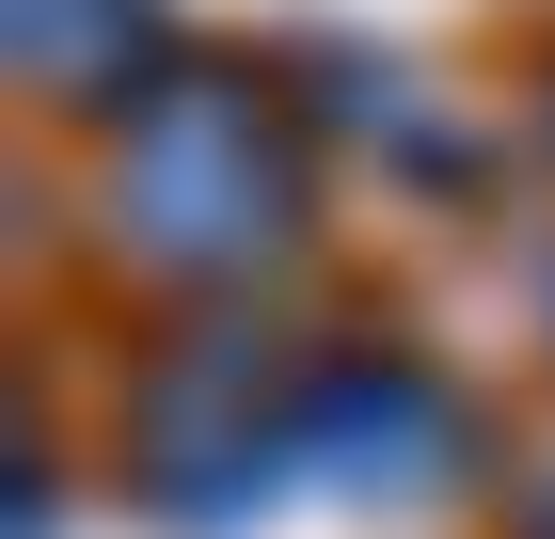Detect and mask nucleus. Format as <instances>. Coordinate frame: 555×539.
I'll return each instance as SVG.
<instances>
[{"instance_id":"1","label":"nucleus","mask_w":555,"mask_h":539,"mask_svg":"<svg viewBox=\"0 0 555 539\" xmlns=\"http://www.w3.org/2000/svg\"><path fill=\"white\" fill-rule=\"evenodd\" d=\"M286 191H301V143H286V112H270L255 64L159 80V112H128V143H112V207H128V239L175 254V270L255 254L270 222H286Z\"/></svg>"},{"instance_id":"2","label":"nucleus","mask_w":555,"mask_h":539,"mask_svg":"<svg viewBox=\"0 0 555 539\" xmlns=\"http://www.w3.org/2000/svg\"><path fill=\"white\" fill-rule=\"evenodd\" d=\"M16 64L64 95H112V80H175V48L143 0H16Z\"/></svg>"}]
</instances>
